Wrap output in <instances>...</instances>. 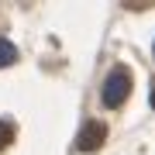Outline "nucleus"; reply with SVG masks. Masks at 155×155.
Listing matches in <instances>:
<instances>
[{
	"label": "nucleus",
	"mask_w": 155,
	"mask_h": 155,
	"mask_svg": "<svg viewBox=\"0 0 155 155\" xmlns=\"http://www.w3.org/2000/svg\"><path fill=\"white\" fill-rule=\"evenodd\" d=\"M127 93H131V72H127L124 66H117V69H110V76L104 79V107H121L124 100H127Z\"/></svg>",
	"instance_id": "obj_1"
},
{
	"label": "nucleus",
	"mask_w": 155,
	"mask_h": 155,
	"mask_svg": "<svg viewBox=\"0 0 155 155\" xmlns=\"http://www.w3.org/2000/svg\"><path fill=\"white\" fill-rule=\"evenodd\" d=\"M152 107H155V86H152Z\"/></svg>",
	"instance_id": "obj_5"
},
{
	"label": "nucleus",
	"mask_w": 155,
	"mask_h": 155,
	"mask_svg": "<svg viewBox=\"0 0 155 155\" xmlns=\"http://www.w3.org/2000/svg\"><path fill=\"white\" fill-rule=\"evenodd\" d=\"M104 138H107V124L104 121H90V124H83V131H79L76 148L79 152H97L100 145H104Z\"/></svg>",
	"instance_id": "obj_2"
},
{
	"label": "nucleus",
	"mask_w": 155,
	"mask_h": 155,
	"mask_svg": "<svg viewBox=\"0 0 155 155\" xmlns=\"http://www.w3.org/2000/svg\"><path fill=\"white\" fill-rule=\"evenodd\" d=\"M11 141H14V124L11 121H0V148H7Z\"/></svg>",
	"instance_id": "obj_4"
},
{
	"label": "nucleus",
	"mask_w": 155,
	"mask_h": 155,
	"mask_svg": "<svg viewBox=\"0 0 155 155\" xmlns=\"http://www.w3.org/2000/svg\"><path fill=\"white\" fill-rule=\"evenodd\" d=\"M17 62V48L7 38H0V69H7V66H14Z\"/></svg>",
	"instance_id": "obj_3"
}]
</instances>
